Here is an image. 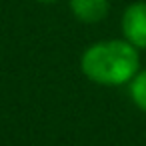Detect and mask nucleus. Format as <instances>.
Wrapping results in <instances>:
<instances>
[{
  "label": "nucleus",
  "mask_w": 146,
  "mask_h": 146,
  "mask_svg": "<svg viewBox=\"0 0 146 146\" xmlns=\"http://www.w3.org/2000/svg\"><path fill=\"white\" fill-rule=\"evenodd\" d=\"M82 74L100 86H124L140 70V50L124 38L90 44L80 56Z\"/></svg>",
  "instance_id": "1"
},
{
  "label": "nucleus",
  "mask_w": 146,
  "mask_h": 146,
  "mask_svg": "<svg viewBox=\"0 0 146 146\" xmlns=\"http://www.w3.org/2000/svg\"><path fill=\"white\" fill-rule=\"evenodd\" d=\"M128 94L132 104L138 110L146 112V68H140L138 74L128 82Z\"/></svg>",
  "instance_id": "4"
},
{
  "label": "nucleus",
  "mask_w": 146,
  "mask_h": 146,
  "mask_svg": "<svg viewBox=\"0 0 146 146\" xmlns=\"http://www.w3.org/2000/svg\"><path fill=\"white\" fill-rule=\"evenodd\" d=\"M120 32L126 42L146 50V0L130 2L120 16Z\"/></svg>",
  "instance_id": "2"
},
{
  "label": "nucleus",
  "mask_w": 146,
  "mask_h": 146,
  "mask_svg": "<svg viewBox=\"0 0 146 146\" xmlns=\"http://www.w3.org/2000/svg\"><path fill=\"white\" fill-rule=\"evenodd\" d=\"M36 2H42V4H52V2H58V0H36Z\"/></svg>",
  "instance_id": "5"
},
{
  "label": "nucleus",
  "mask_w": 146,
  "mask_h": 146,
  "mask_svg": "<svg viewBox=\"0 0 146 146\" xmlns=\"http://www.w3.org/2000/svg\"><path fill=\"white\" fill-rule=\"evenodd\" d=\"M72 16L84 24L102 22L110 12V0H68Z\"/></svg>",
  "instance_id": "3"
}]
</instances>
